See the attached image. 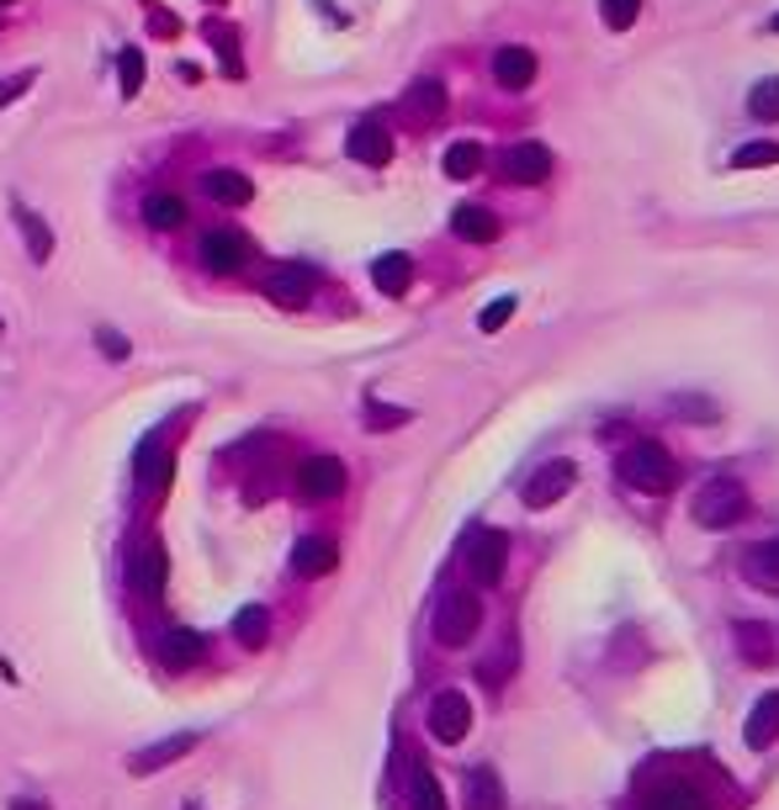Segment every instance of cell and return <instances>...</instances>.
I'll list each match as a JSON object with an SVG mask.
<instances>
[{"label": "cell", "instance_id": "cell-6", "mask_svg": "<svg viewBox=\"0 0 779 810\" xmlns=\"http://www.w3.org/2000/svg\"><path fill=\"white\" fill-rule=\"evenodd\" d=\"M196 255H202V265H207V270L234 276V270H244V260H249V238H244L239 228H213V234H202Z\"/></svg>", "mask_w": 779, "mask_h": 810}, {"label": "cell", "instance_id": "cell-2", "mask_svg": "<svg viewBox=\"0 0 779 810\" xmlns=\"http://www.w3.org/2000/svg\"><path fill=\"white\" fill-rule=\"evenodd\" d=\"M621 476L632 482L636 493H668L679 482V466H674V455L663 451L658 440H636L632 451L621 455Z\"/></svg>", "mask_w": 779, "mask_h": 810}, {"label": "cell", "instance_id": "cell-32", "mask_svg": "<svg viewBox=\"0 0 779 810\" xmlns=\"http://www.w3.org/2000/svg\"><path fill=\"white\" fill-rule=\"evenodd\" d=\"M748 112L758 122H779V80H758L754 91H748Z\"/></svg>", "mask_w": 779, "mask_h": 810}, {"label": "cell", "instance_id": "cell-30", "mask_svg": "<svg viewBox=\"0 0 779 810\" xmlns=\"http://www.w3.org/2000/svg\"><path fill=\"white\" fill-rule=\"evenodd\" d=\"M266 636H270V615L260 609V604H249V609H239V615H234V642H239V646H249V652H255V646L266 642Z\"/></svg>", "mask_w": 779, "mask_h": 810}, {"label": "cell", "instance_id": "cell-17", "mask_svg": "<svg viewBox=\"0 0 779 810\" xmlns=\"http://www.w3.org/2000/svg\"><path fill=\"white\" fill-rule=\"evenodd\" d=\"M335 562H340V546H335L329 535H303L293 551L297 577H324V572H335Z\"/></svg>", "mask_w": 779, "mask_h": 810}, {"label": "cell", "instance_id": "cell-8", "mask_svg": "<svg viewBox=\"0 0 779 810\" xmlns=\"http://www.w3.org/2000/svg\"><path fill=\"white\" fill-rule=\"evenodd\" d=\"M165 577H171V556L160 541H144V546L133 551V562H127V583H133V594L144 598H160L165 594Z\"/></svg>", "mask_w": 779, "mask_h": 810}, {"label": "cell", "instance_id": "cell-37", "mask_svg": "<svg viewBox=\"0 0 779 810\" xmlns=\"http://www.w3.org/2000/svg\"><path fill=\"white\" fill-rule=\"evenodd\" d=\"M213 48H223V64H228V74L239 80L244 74V59H239V43H234V32L228 27H213Z\"/></svg>", "mask_w": 779, "mask_h": 810}, {"label": "cell", "instance_id": "cell-33", "mask_svg": "<svg viewBox=\"0 0 779 810\" xmlns=\"http://www.w3.org/2000/svg\"><path fill=\"white\" fill-rule=\"evenodd\" d=\"M599 17H605L609 32H626L642 17V0H599Z\"/></svg>", "mask_w": 779, "mask_h": 810}, {"label": "cell", "instance_id": "cell-1", "mask_svg": "<svg viewBox=\"0 0 779 810\" xmlns=\"http://www.w3.org/2000/svg\"><path fill=\"white\" fill-rule=\"evenodd\" d=\"M689 514H695V524H706V530H731V524L748 520V488L737 476H710V482H700Z\"/></svg>", "mask_w": 779, "mask_h": 810}, {"label": "cell", "instance_id": "cell-22", "mask_svg": "<svg viewBox=\"0 0 779 810\" xmlns=\"http://www.w3.org/2000/svg\"><path fill=\"white\" fill-rule=\"evenodd\" d=\"M144 223L148 228H160V234H175V228L186 223V202H181L175 191H148L144 196Z\"/></svg>", "mask_w": 779, "mask_h": 810}, {"label": "cell", "instance_id": "cell-14", "mask_svg": "<svg viewBox=\"0 0 779 810\" xmlns=\"http://www.w3.org/2000/svg\"><path fill=\"white\" fill-rule=\"evenodd\" d=\"M504 175L520 181V186L546 181V175H552V148H546V143H514V148H504Z\"/></svg>", "mask_w": 779, "mask_h": 810}, {"label": "cell", "instance_id": "cell-3", "mask_svg": "<svg viewBox=\"0 0 779 810\" xmlns=\"http://www.w3.org/2000/svg\"><path fill=\"white\" fill-rule=\"evenodd\" d=\"M478 625H483V598L478 594H467V588H457V594H445L440 598V609H435V642L440 646H467L472 636H478Z\"/></svg>", "mask_w": 779, "mask_h": 810}, {"label": "cell", "instance_id": "cell-42", "mask_svg": "<svg viewBox=\"0 0 779 810\" xmlns=\"http://www.w3.org/2000/svg\"><path fill=\"white\" fill-rule=\"evenodd\" d=\"M175 27H181V22H171V17H165V11H154V32H160V38H171Z\"/></svg>", "mask_w": 779, "mask_h": 810}, {"label": "cell", "instance_id": "cell-10", "mask_svg": "<svg viewBox=\"0 0 779 810\" xmlns=\"http://www.w3.org/2000/svg\"><path fill=\"white\" fill-rule=\"evenodd\" d=\"M573 482H578L573 461H546V466H536L531 482H525V503H531V509H552L557 499H567Z\"/></svg>", "mask_w": 779, "mask_h": 810}, {"label": "cell", "instance_id": "cell-12", "mask_svg": "<svg viewBox=\"0 0 779 810\" xmlns=\"http://www.w3.org/2000/svg\"><path fill=\"white\" fill-rule=\"evenodd\" d=\"M196 731H181V737H165L154 741V747H144V752H133L127 758V773H139V779H148V773H160V768H171V762H181L186 752H196Z\"/></svg>", "mask_w": 779, "mask_h": 810}, {"label": "cell", "instance_id": "cell-39", "mask_svg": "<svg viewBox=\"0 0 779 810\" xmlns=\"http://www.w3.org/2000/svg\"><path fill=\"white\" fill-rule=\"evenodd\" d=\"M674 413H684V419H716V408H710L706 398H679V403H674Z\"/></svg>", "mask_w": 779, "mask_h": 810}, {"label": "cell", "instance_id": "cell-41", "mask_svg": "<svg viewBox=\"0 0 779 810\" xmlns=\"http://www.w3.org/2000/svg\"><path fill=\"white\" fill-rule=\"evenodd\" d=\"M27 85H32V70H27V74H17L11 85H0V106H6V101H17V95H22Z\"/></svg>", "mask_w": 779, "mask_h": 810}, {"label": "cell", "instance_id": "cell-19", "mask_svg": "<svg viewBox=\"0 0 779 810\" xmlns=\"http://www.w3.org/2000/svg\"><path fill=\"white\" fill-rule=\"evenodd\" d=\"M742 737H748V747L754 752H763V747H775L779 741V689L763 694L754 710H748V726H742Z\"/></svg>", "mask_w": 779, "mask_h": 810}, {"label": "cell", "instance_id": "cell-9", "mask_svg": "<svg viewBox=\"0 0 779 810\" xmlns=\"http://www.w3.org/2000/svg\"><path fill=\"white\" fill-rule=\"evenodd\" d=\"M398 112H403V122L419 127V133L435 127V122L445 117V85H440V80H414V85L403 91V106H398Z\"/></svg>", "mask_w": 779, "mask_h": 810}, {"label": "cell", "instance_id": "cell-18", "mask_svg": "<svg viewBox=\"0 0 779 810\" xmlns=\"http://www.w3.org/2000/svg\"><path fill=\"white\" fill-rule=\"evenodd\" d=\"M493 80H499L504 91H525V85L536 80V53H531V48H499V53H493Z\"/></svg>", "mask_w": 779, "mask_h": 810}, {"label": "cell", "instance_id": "cell-28", "mask_svg": "<svg viewBox=\"0 0 779 810\" xmlns=\"http://www.w3.org/2000/svg\"><path fill=\"white\" fill-rule=\"evenodd\" d=\"M478 170H483V143L462 139V143L445 148V175H451V181H472Z\"/></svg>", "mask_w": 779, "mask_h": 810}, {"label": "cell", "instance_id": "cell-15", "mask_svg": "<svg viewBox=\"0 0 779 810\" xmlns=\"http://www.w3.org/2000/svg\"><path fill=\"white\" fill-rule=\"evenodd\" d=\"M361 165H388L392 160V133L382 127L377 117H361L356 127H350V143H345Z\"/></svg>", "mask_w": 779, "mask_h": 810}, {"label": "cell", "instance_id": "cell-44", "mask_svg": "<svg viewBox=\"0 0 779 810\" xmlns=\"http://www.w3.org/2000/svg\"><path fill=\"white\" fill-rule=\"evenodd\" d=\"M775 32H779V17H775Z\"/></svg>", "mask_w": 779, "mask_h": 810}, {"label": "cell", "instance_id": "cell-36", "mask_svg": "<svg viewBox=\"0 0 779 810\" xmlns=\"http://www.w3.org/2000/svg\"><path fill=\"white\" fill-rule=\"evenodd\" d=\"M514 308H520L514 297H493V303L483 308V318H478V329H483V334H499L514 318Z\"/></svg>", "mask_w": 779, "mask_h": 810}, {"label": "cell", "instance_id": "cell-5", "mask_svg": "<svg viewBox=\"0 0 779 810\" xmlns=\"http://www.w3.org/2000/svg\"><path fill=\"white\" fill-rule=\"evenodd\" d=\"M472 731V699L462 689H440L430 699V737L445 741V747H457V741Z\"/></svg>", "mask_w": 779, "mask_h": 810}, {"label": "cell", "instance_id": "cell-26", "mask_svg": "<svg viewBox=\"0 0 779 810\" xmlns=\"http://www.w3.org/2000/svg\"><path fill=\"white\" fill-rule=\"evenodd\" d=\"M160 657H165L171 667H196L202 663V636H196V630H165Z\"/></svg>", "mask_w": 779, "mask_h": 810}, {"label": "cell", "instance_id": "cell-27", "mask_svg": "<svg viewBox=\"0 0 779 810\" xmlns=\"http://www.w3.org/2000/svg\"><path fill=\"white\" fill-rule=\"evenodd\" d=\"M17 223H22V238H27V255L38 265H49V255H53V234H49V223L38 213H27V207H17Z\"/></svg>", "mask_w": 779, "mask_h": 810}, {"label": "cell", "instance_id": "cell-29", "mask_svg": "<svg viewBox=\"0 0 779 810\" xmlns=\"http://www.w3.org/2000/svg\"><path fill=\"white\" fill-rule=\"evenodd\" d=\"M409 810H445V794H440L435 773H430L424 762L409 773Z\"/></svg>", "mask_w": 779, "mask_h": 810}, {"label": "cell", "instance_id": "cell-34", "mask_svg": "<svg viewBox=\"0 0 779 810\" xmlns=\"http://www.w3.org/2000/svg\"><path fill=\"white\" fill-rule=\"evenodd\" d=\"M731 165H737V170L779 165V143H742V148H737V154H731Z\"/></svg>", "mask_w": 779, "mask_h": 810}, {"label": "cell", "instance_id": "cell-35", "mask_svg": "<svg viewBox=\"0 0 779 810\" xmlns=\"http://www.w3.org/2000/svg\"><path fill=\"white\" fill-rule=\"evenodd\" d=\"M117 70H122V95H139V91H144V53H139V48H122Z\"/></svg>", "mask_w": 779, "mask_h": 810}, {"label": "cell", "instance_id": "cell-4", "mask_svg": "<svg viewBox=\"0 0 779 810\" xmlns=\"http://www.w3.org/2000/svg\"><path fill=\"white\" fill-rule=\"evenodd\" d=\"M504 567H510V535L504 530H478L472 546H467V572L478 588H493L504 583Z\"/></svg>", "mask_w": 779, "mask_h": 810}, {"label": "cell", "instance_id": "cell-24", "mask_svg": "<svg viewBox=\"0 0 779 810\" xmlns=\"http://www.w3.org/2000/svg\"><path fill=\"white\" fill-rule=\"evenodd\" d=\"M371 281H377V291H388V297H403L409 281H414V260L409 255H382V260L371 265Z\"/></svg>", "mask_w": 779, "mask_h": 810}, {"label": "cell", "instance_id": "cell-23", "mask_svg": "<svg viewBox=\"0 0 779 810\" xmlns=\"http://www.w3.org/2000/svg\"><path fill=\"white\" fill-rule=\"evenodd\" d=\"M451 234L467 238V244H493L499 238V217L488 213V207H457L451 213Z\"/></svg>", "mask_w": 779, "mask_h": 810}, {"label": "cell", "instance_id": "cell-13", "mask_svg": "<svg viewBox=\"0 0 779 810\" xmlns=\"http://www.w3.org/2000/svg\"><path fill=\"white\" fill-rule=\"evenodd\" d=\"M133 476H139V488H144V493H154V499H160V493L171 488V476H175V455L165 451L160 440H144V445H139V455H133Z\"/></svg>", "mask_w": 779, "mask_h": 810}, {"label": "cell", "instance_id": "cell-20", "mask_svg": "<svg viewBox=\"0 0 779 810\" xmlns=\"http://www.w3.org/2000/svg\"><path fill=\"white\" fill-rule=\"evenodd\" d=\"M642 810H710V806H706V794H700L695 785H684V779H668V785L647 789Z\"/></svg>", "mask_w": 779, "mask_h": 810}, {"label": "cell", "instance_id": "cell-7", "mask_svg": "<svg viewBox=\"0 0 779 810\" xmlns=\"http://www.w3.org/2000/svg\"><path fill=\"white\" fill-rule=\"evenodd\" d=\"M297 493L314 503H329L345 493V461L335 455H308L303 466H297Z\"/></svg>", "mask_w": 779, "mask_h": 810}, {"label": "cell", "instance_id": "cell-31", "mask_svg": "<svg viewBox=\"0 0 779 810\" xmlns=\"http://www.w3.org/2000/svg\"><path fill=\"white\" fill-rule=\"evenodd\" d=\"M737 646H742V657H748V663H769V657H775L769 630H763V625H748V619L737 625Z\"/></svg>", "mask_w": 779, "mask_h": 810}, {"label": "cell", "instance_id": "cell-38", "mask_svg": "<svg viewBox=\"0 0 779 810\" xmlns=\"http://www.w3.org/2000/svg\"><path fill=\"white\" fill-rule=\"evenodd\" d=\"M366 424H371V429L409 424V408H382V403H371V408H366Z\"/></svg>", "mask_w": 779, "mask_h": 810}, {"label": "cell", "instance_id": "cell-25", "mask_svg": "<svg viewBox=\"0 0 779 810\" xmlns=\"http://www.w3.org/2000/svg\"><path fill=\"white\" fill-rule=\"evenodd\" d=\"M467 806L472 810H504V785L493 768H472L467 773Z\"/></svg>", "mask_w": 779, "mask_h": 810}, {"label": "cell", "instance_id": "cell-45", "mask_svg": "<svg viewBox=\"0 0 779 810\" xmlns=\"http://www.w3.org/2000/svg\"><path fill=\"white\" fill-rule=\"evenodd\" d=\"M0 6H11V0H0Z\"/></svg>", "mask_w": 779, "mask_h": 810}, {"label": "cell", "instance_id": "cell-11", "mask_svg": "<svg viewBox=\"0 0 779 810\" xmlns=\"http://www.w3.org/2000/svg\"><path fill=\"white\" fill-rule=\"evenodd\" d=\"M314 286H318V276L308 265H276L266 276V297L281 303V308H303V303L314 297Z\"/></svg>", "mask_w": 779, "mask_h": 810}, {"label": "cell", "instance_id": "cell-40", "mask_svg": "<svg viewBox=\"0 0 779 810\" xmlns=\"http://www.w3.org/2000/svg\"><path fill=\"white\" fill-rule=\"evenodd\" d=\"M96 339H101V350H106V356H112V360H127V339H122L117 329H101Z\"/></svg>", "mask_w": 779, "mask_h": 810}, {"label": "cell", "instance_id": "cell-16", "mask_svg": "<svg viewBox=\"0 0 779 810\" xmlns=\"http://www.w3.org/2000/svg\"><path fill=\"white\" fill-rule=\"evenodd\" d=\"M742 577H748L754 588H763V594H779V535L742 551Z\"/></svg>", "mask_w": 779, "mask_h": 810}, {"label": "cell", "instance_id": "cell-21", "mask_svg": "<svg viewBox=\"0 0 779 810\" xmlns=\"http://www.w3.org/2000/svg\"><path fill=\"white\" fill-rule=\"evenodd\" d=\"M202 191H207L213 202H223V207H244V202L255 196L249 175H239V170H207V175H202Z\"/></svg>", "mask_w": 779, "mask_h": 810}, {"label": "cell", "instance_id": "cell-43", "mask_svg": "<svg viewBox=\"0 0 779 810\" xmlns=\"http://www.w3.org/2000/svg\"><path fill=\"white\" fill-rule=\"evenodd\" d=\"M11 810H49V806H43V800H27V794H22V800H11Z\"/></svg>", "mask_w": 779, "mask_h": 810}]
</instances>
